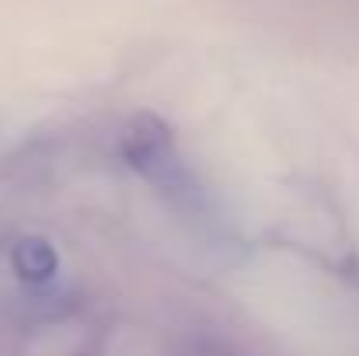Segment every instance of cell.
Here are the masks:
<instances>
[{
	"mask_svg": "<svg viewBox=\"0 0 359 356\" xmlns=\"http://www.w3.org/2000/svg\"><path fill=\"white\" fill-rule=\"evenodd\" d=\"M122 157L133 171H140L175 206H182V210L203 206V199H206L203 185L196 182V175L189 171V164L175 150V136H171L164 119L150 116V112L133 119L126 126V136H122Z\"/></svg>",
	"mask_w": 359,
	"mask_h": 356,
	"instance_id": "obj_1",
	"label": "cell"
},
{
	"mask_svg": "<svg viewBox=\"0 0 359 356\" xmlns=\"http://www.w3.org/2000/svg\"><path fill=\"white\" fill-rule=\"evenodd\" d=\"M11 262H14L18 276L28 279V283H46V279L56 272V251H53V244H46L42 237H25V241H18L14 251H11Z\"/></svg>",
	"mask_w": 359,
	"mask_h": 356,
	"instance_id": "obj_2",
	"label": "cell"
}]
</instances>
